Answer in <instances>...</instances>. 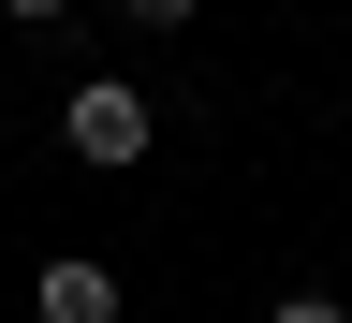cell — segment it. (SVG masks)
I'll return each instance as SVG.
<instances>
[{"label": "cell", "instance_id": "6da1fadb", "mask_svg": "<svg viewBox=\"0 0 352 323\" xmlns=\"http://www.w3.org/2000/svg\"><path fill=\"white\" fill-rule=\"evenodd\" d=\"M59 147H74L88 176H132V162L162 147V103H147V88H132V74H88L74 103H59Z\"/></svg>", "mask_w": 352, "mask_h": 323}, {"label": "cell", "instance_id": "7a4b0ae2", "mask_svg": "<svg viewBox=\"0 0 352 323\" xmlns=\"http://www.w3.org/2000/svg\"><path fill=\"white\" fill-rule=\"evenodd\" d=\"M30 323H118V264L44 250V264H30Z\"/></svg>", "mask_w": 352, "mask_h": 323}, {"label": "cell", "instance_id": "3957f363", "mask_svg": "<svg viewBox=\"0 0 352 323\" xmlns=\"http://www.w3.org/2000/svg\"><path fill=\"white\" fill-rule=\"evenodd\" d=\"M118 15H132V30H147V44H176V30H191V15H206V0H118Z\"/></svg>", "mask_w": 352, "mask_h": 323}, {"label": "cell", "instance_id": "277c9868", "mask_svg": "<svg viewBox=\"0 0 352 323\" xmlns=\"http://www.w3.org/2000/svg\"><path fill=\"white\" fill-rule=\"evenodd\" d=\"M0 15H15V30H74V0H0Z\"/></svg>", "mask_w": 352, "mask_h": 323}, {"label": "cell", "instance_id": "5b68a950", "mask_svg": "<svg viewBox=\"0 0 352 323\" xmlns=\"http://www.w3.org/2000/svg\"><path fill=\"white\" fill-rule=\"evenodd\" d=\"M279 323H352V309L338 294H279Z\"/></svg>", "mask_w": 352, "mask_h": 323}]
</instances>
